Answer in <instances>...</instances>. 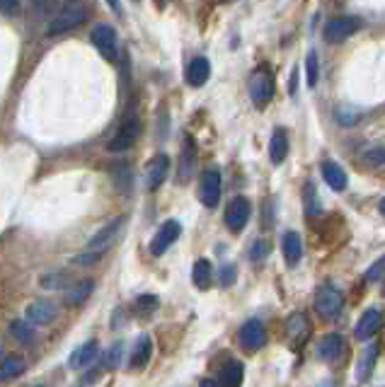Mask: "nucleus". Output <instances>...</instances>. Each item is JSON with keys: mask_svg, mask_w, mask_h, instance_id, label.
Wrapping results in <instances>:
<instances>
[{"mask_svg": "<svg viewBox=\"0 0 385 387\" xmlns=\"http://www.w3.org/2000/svg\"><path fill=\"white\" fill-rule=\"evenodd\" d=\"M88 20V8L81 3V0H71L61 8L56 15L48 17L46 22V34H63L71 32V29L81 27V24Z\"/></svg>", "mask_w": 385, "mask_h": 387, "instance_id": "nucleus-1", "label": "nucleus"}, {"mask_svg": "<svg viewBox=\"0 0 385 387\" xmlns=\"http://www.w3.org/2000/svg\"><path fill=\"white\" fill-rule=\"evenodd\" d=\"M90 41H93V46L109 63H117L119 61V34L112 24H95L93 32H90Z\"/></svg>", "mask_w": 385, "mask_h": 387, "instance_id": "nucleus-2", "label": "nucleus"}, {"mask_svg": "<svg viewBox=\"0 0 385 387\" xmlns=\"http://www.w3.org/2000/svg\"><path fill=\"white\" fill-rule=\"evenodd\" d=\"M138 136H140V121H138V116L131 112V114H126V119L119 124L117 133L112 136L107 148L112 153H124L128 148H133V143L138 140Z\"/></svg>", "mask_w": 385, "mask_h": 387, "instance_id": "nucleus-3", "label": "nucleus"}, {"mask_svg": "<svg viewBox=\"0 0 385 387\" xmlns=\"http://www.w3.org/2000/svg\"><path fill=\"white\" fill-rule=\"evenodd\" d=\"M274 76L269 68H257L252 76H250V97L257 107H267L274 97Z\"/></svg>", "mask_w": 385, "mask_h": 387, "instance_id": "nucleus-4", "label": "nucleus"}, {"mask_svg": "<svg viewBox=\"0 0 385 387\" xmlns=\"http://www.w3.org/2000/svg\"><path fill=\"white\" fill-rule=\"evenodd\" d=\"M124 223H126V218L119 216V218H114L112 223H107L100 232H95V237H90V242H88V252H95V254H105V252L121 237Z\"/></svg>", "mask_w": 385, "mask_h": 387, "instance_id": "nucleus-5", "label": "nucleus"}, {"mask_svg": "<svg viewBox=\"0 0 385 387\" xmlns=\"http://www.w3.org/2000/svg\"><path fill=\"white\" fill-rule=\"evenodd\" d=\"M361 29V20L359 17H334L325 24V41L327 44H339V41L349 39L351 34H356Z\"/></svg>", "mask_w": 385, "mask_h": 387, "instance_id": "nucleus-6", "label": "nucleus"}, {"mask_svg": "<svg viewBox=\"0 0 385 387\" xmlns=\"http://www.w3.org/2000/svg\"><path fill=\"white\" fill-rule=\"evenodd\" d=\"M199 199L206 208L218 206V201H221V172L218 170H206L204 175H201Z\"/></svg>", "mask_w": 385, "mask_h": 387, "instance_id": "nucleus-7", "label": "nucleus"}, {"mask_svg": "<svg viewBox=\"0 0 385 387\" xmlns=\"http://www.w3.org/2000/svg\"><path fill=\"white\" fill-rule=\"evenodd\" d=\"M250 213H252V206H250V201L245 199V196H237V199L230 201L228 208H225V216H223L228 230L230 232H240L247 225Z\"/></svg>", "mask_w": 385, "mask_h": 387, "instance_id": "nucleus-8", "label": "nucleus"}, {"mask_svg": "<svg viewBox=\"0 0 385 387\" xmlns=\"http://www.w3.org/2000/svg\"><path fill=\"white\" fill-rule=\"evenodd\" d=\"M180 235H182V225L177 223V220H168V223H163L160 230L155 232V237H153V242H150V254L153 257L165 254V252L177 242V237Z\"/></svg>", "mask_w": 385, "mask_h": 387, "instance_id": "nucleus-9", "label": "nucleus"}, {"mask_svg": "<svg viewBox=\"0 0 385 387\" xmlns=\"http://www.w3.org/2000/svg\"><path fill=\"white\" fill-rule=\"evenodd\" d=\"M265 341H267V331L260 319H247L240 327V346L245 351H257V349L265 346Z\"/></svg>", "mask_w": 385, "mask_h": 387, "instance_id": "nucleus-10", "label": "nucleus"}, {"mask_svg": "<svg viewBox=\"0 0 385 387\" xmlns=\"http://www.w3.org/2000/svg\"><path fill=\"white\" fill-rule=\"evenodd\" d=\"M339 308H342V293L337 291V288L325 286V288L317 291V296H315V312L317 315L332 317V315H337Z\"/></svg>", "mask_w": 385, "mask_h": 387, "instance_id": "nucleus-11", "label": "nucleus"}, {"mask_svg": "<svg viewBox=\"0 0 385 387\" xmlns=\"http://www.w3.org/2000/svg\"><path fill=\"white\" fill-rule=\"evenodd\" d=\"M168 172H170V158L168 155H155L145 167V187L148 192H155L160 189V184L168 180Z\"/></svg>", "mask_w": 385, "mask_h": 387, "instance_id": "nucleus-12", "label": "nucleus"}, {"mask_svg": "<svg viewBox=\"0 0 385 387\" xmlns=\"http://www.w3.org/2000/svg\"><path fill=\"white\" fill-rule=\"evenodd\" d=\"M58 310L56 305L51 303V300H34L32 305L27 308V312H24V317H27V322L32 324H39V327H44V324H51L53 319H56Z\"/></svg>", "mask_w": 385, "mask_h": 387, "instance_id": "nucleus-13", "label": "nucleus"}, {"mask_svg": "<svg viewBox=\"0 0 385 387\" xmlns=\"http://www.w3.org/2000/svg\"><path fill=\"white\" fill-rule=\"evenodd\" d=\"M381 324H383V312L381 310H378V308L366 310L361 315V319L356 322V327H354V336H356L359 341L371 339V336L381 329Z\"/></svg>", "mask_w": 385, "mask_h": 387, "instance_id": "nucleus-14", "label": "nucleus"}, {"mask_svg": "<svg viewBox=\"0 0 385 387\" xmlns=\"http://www.w3.org/2000/svg\"><path fill=\"white\" fill-rule=\"evenodd\" d=\"M153 356V341L148 334H140L136 344H133V351H131V358H128V366L133 368V371H140V368L148 366Z\"/></svg>", "mask_w": 385, "mask_h": 387, "instance_id": "nucleus-15", "label": "nucleus"}, {"mask_svg": "<svg viewBox=\"0 0 385 387\" xmlns=\"http://www.w3.org/2000/svg\"><path fill=\"white\" fill-rule=\"evenodd\" d=\"M209 78H211L209 58H204V56L192 58V63L187 66V83L192 85V88H201V85H206Z\"/></svg>", "mask_w": 385, "mask_h": 387, "instance_id": "nucleus-16", "label": "nucleus"}, {"mask_svg": "<svg viewBox=\"0 0 385 387\" xmlns=\"http://www.w3.org/2000/svg\"><path fill=\"white\" fill-rule=\"evenodd\" d=\"M342 354H344V339H342L339 334H327L325 339L320 341V346H317V356H320L325 363H334Z\"/></svg>", "mask_w": 385, "mask_h": 387, "instance_id": "nucleus-17", "label": "nucleus"}, {"mask_svg": "<svg viewBox=\"0 0 385 387\" xmlns=\"http://www.w3.org/2000/svg\"><path fill=\"white\" fill-rule=\"evenodd\" d=\"M281 252H284V259L289 267H296V264L301 262L303 242L301 237H298V232H286V235L281 237Z\"/></svg>", "mask_w": 385, "mask_h": 387, "instance_id": "nucleus-18", "label": "nucleus"}, {"mask_svg": "<svg viewBox=\"0 0 385 387\" xmlns=\"http://www.w3.org/2000/svg\"><path fill=\"white\" fill-rule=\"evenodd\" d=\"M322 180H325L334 192H344L346 184H349V180H346V172L342 170V165L332 162V160L322 162Z\"/></svg>", "mask_w": 385, "mask_h": 387, "instance_id": "nucleus-19", "label": "nucleus"}, {"mask_svg": "<svg viewBox=\"0 0 385 387\" xmlns=\"http://www.w3.org/2000/svg\"><path fill=\"white\" fill-rule=\"evenodd\" d=\"M378 351H381L378 344H371L369 349H364L361 358H359V363H356V380L359 383H366V380L371 378V373H374V368H376V361H378Z\"/></svg>", "mask_w": 385, "mask_h": 387, "instance_id": "nucleus-20", "label": "nucleus"}, {"mask_svg": "<svg viewBox=\"0 0 385 387\" xmlns=\"http://www.w3.org/2000/svg\"><path fill=\"white\" fill-rule=\"evenodd\" d=\"M24 371H27L24 358H20V356H5V358L0 361V383H12V380L20 378Z\"/></svg>", "mask_w": 385, "mask_h": 387, "instance_id": "nucleus-21", "label": "nucleus"}, {"mask_svg": "<svg viewBox=\"0 0 385 387\" xmlns=\"http://www.w3.org/2000/svg\"><path fill=\"white\" fill-rule=\"evenodd\" d=\"M97 354H100V346H97V341H85L81 349H76V351H73V356H71V368H73V371L88 368V366L97 358Z\"/></svg>", "mask_w": 385, "mask_h": 387, "instance_id": "nucleus-22", "label": "nucleus"}, {"mask_svg": "<svg viewBox=\"0 0 385 387\" xmlns=\"http://www.w3.org/2000/svg\"><path fill=\"white\" fill-rule=\"evenodd\" d=\"M286 155H289V136H286L284 128H277L272 140H269V158H272L274 165H281Z\"/></svg>", "mask_w": 385, "mask_h": 387, "instance_id": "nucleus-23", "label": "nucleus"}, {"mask_svg": "<svg viewBox=\"0 0 385 387\" xmlns=\"http://www.w3.org/2000/svg\"><path fill=\"white\" fill-rule=\"evenodd\" d=\"M192 281H194V286H197L199 291H206V288L211 286V281H213V267H211L209 259H199L197 264H194Z\"/></svg>", "mask_w": 385, "mask_h": 387, "instance_id": "nucleus-24", "label": "nucleus"}, {"mask_svg": "<svg viewBox=\"0 0 385 387\" xmlns=\"http://www.w3.org/2000/svg\"><path fill=\"white\" fill-rule=\"evenodd\" d=\"M242 378H245V368H242V363H237V361H233V363H228L221 371V387H240L242 385Z\"/></svg>", "mask_w": 385, "mask_h": 387, "instance_id": "nucleus-25", "label": "nucleus"}, {"mask_svg": "<svg viewBox=\"0 0 385 387\" xmlns=\"http://www.w3.org/2000/svg\"><path fill=\"white\" fill-rule=\"evenodd\" d=\"M95 291V286H93V281H81V284H76L68 291V303L71 305H83L85 300L90 298V293Z\"/></svg>", "mask_w": 385, "mask_h": 387, "instance_id": "nucleus-26", "label": "nucleus"}, {"mask_svg": "<svg viewBox=\"0 0 385 387\" xmlns=\"http://www.w3.org/2000/svg\"><path fill=\"white\" fill-rule=\"evenodd\" d=\"M192 172H194V143H192V138H187L185 153H182V165H180V182L189 180Z\"/></svg>", "mask_w": 385, "mask_h": 387, "instance_id": "nucleus-27", "label": "nucleus"}, {"mask_svg": "<svg viewBox=\"0 0 385 387\" xmlns=\"http://www.w3.org/2000/svg\"><path fill=\"white\" fill-rule=\"evenodd\" d=\"M10 331H12V336H15L17 341H22V344L34 341V329H32V324L24 322V319H15V322L10 324Z\"/></svg>", "mask_w": 385, "mask_h": 387, "instance_id": "nucleus-28", "label": "nucleus"}, {"mask_svg": "<svg viewBox=\"0 0 385 387\" xmlns=\"http://www.w3.org/2000/svg\"><path fill=\"white\" fill-rule=\"evenodd\" d=\"M317 78H320V61H317L315 51H310L308 58H305V83H308V88H315Z\"/></svg>", "mask_w": 385, "mask_h": 387, "instance_id": "nucleus-29", "label": "nucleus"}, {"mask_svg": "<svg viewBox=\"0 0 385 387\" xmlns=\"http://www.w3.org/2000/svg\"><path fill=\"white\" fill-rule=\"evenodd\" d=\"M112 177H114V182H117V187L121 189V192H128V187H131V170H128L126 162L114 165Z\"/></svg>", "mask_w": 385, "mask_h": 387, "instance_id": "nucleus-30", "label": "nucleus"}, {"mask_svg": "<svg viewBox=\"0 0 385 387\" xmlns=\"http://www.w3.org/2000/svg\"><path fill=\"white\" fill-rule=\"evenodd\" d=\"M121 354H124V344L117 341L109 346V351L105 354V368H109V371H114V368L121 366Z\"/></svg>", "mask_w": 385, "mask_h": 387, "instance_id": "nucleus-31", "label": "nucleus"}, {"mask_svg": "<svg viewBox=\"0 0 385 387\" xmlns=\"http://www.w3.org/2000/svg\"><path fill=\"white\" fill-rule=\"evenodd\" d=\"M63 0H34V8H36V12H39V15H56V12L63 8Z\"/></svg>", "mask_w": 385, "mask_h": 387, "instance_id": "nucleus-32", "label": "nucleus"}, {"mask_svg": "<svg viewBox=\"0 0 385 387\" xmlns=\"http://www.w3.org/2000/svg\"><path fill=\"white\" fill-rule=\"evenodd\" d=\"M364 165L366 167H381L385 165V148H371L364 153Z\"/></svg>", "mask_w": 385, "mask_h": 387, "instance_id": "nucleus-33", "label": "nucleus"}, {"mask_svg": "<svg viewBox=\"0 0 385 387\" xmlns=\"http://www.w3.org/2000/svg\"><path fill=\"white\" fill-rule=\"evenodd\" d=\"M305 211L310 213V216H315V213H320V206H317V196H315V187L313 184H305Z\"/></svg>", "mask_w": 385, "mask_h": 387, "instance_id": "nucleus-34", "label": "nucleus"}, {"mask_svg": "<svg viewBox=\"0 0 385 387\" xmlns=\"http://www.w3.org/2000/svg\"><path fill=\"white\" fill-rule=\"evenodd\" d=\"M39 284L44 288H63V286H68V281H66V276H61V274H48V276H41Z\"/></svg>", "mask_w": 385, "mask_h": 387, "instance_id": "nucleus-35", "label": "nucleus"}, {"mask_svg": "<svg viewBox=\"0 0 385 387\" xmlns=\"http://www.w3.org/2000/svg\"><path fill=\"white\" fill-rule=\"evenodd\" d=\"M136 305H138L140 312H153V310L158 308V298L150 296V293H145V296H140V298L136 300Z\"/></svg>", "mask_w": 385, "mask_h": 387, "instance_id": "nucleus-36", "label": "nucleus"}, {"mask_svg": "<svg viewBox=\"0 0 385 387\" xmlns=\"http://www.w3.org/2000/svg\"><path fill=\"white\" fill-rule=\"evenodd\" d=\"M383 276H385V257H383L381 262H376L374 267L366 272V281H371V284H374V281L383 279Z\"/></svg>", "mask_w": 385, "mask_h": 387, "instance_id": "nucleus-37", "label": "nucleus"}, {"mask_svg": "<svg viewBox=\"0 0 385 387\" xmlns=\"http://www.w3.org/2000/svg\"><path fill=\"white\" fill-rule=\"evenodd\" d=\"M337 121L344 126H354L359 121V114L356 112H349V109H337Z\"/></svg>", "mask_w": 385, "mask_h": 387, "instance_id": "nucleus-38", "label": "nucleus"}, {"mask_svg": "<svg viewBox=\"0 0 385 387\" xmlns=\"http://www.w3.org/2000/svg\"><path fill=\"white\" fill-rule=\"evenodd\" d=\"M235 284V267L233 264H228V267H223L221 269V286H233Z\"/></svg>", "mask_w": 385, "mask_h": 387, "instance_id": "nucleus-39", "label": "nucleus"}, {"mask_svg": "<svg viewBox=\"0 0 385 387\" xmlns=\"http://www.w3.org/2000/svg\"><path fill=\"white\" fill-rule=\"evenodd\" d=\"M0 12L3 15H17L20 12V0H0Z\"/></svg>", "mask_w": 385, "mask_h": 387, "instance_id": "nucleus-40", "label": "nucleus"}, {"mask_svg": "<svg viewBox=\"0 0 385 387\" xmlns=\"http://www.w3.org/2000/svg\"><path fill=\"white\" fill-rule=\"evenodd\" d=\"M265 254H267V242H265V239H257V242L252 244V249H250V257L257 262V259H262Z\"/></svg>", "mask_w": 385, "mask_h": 387, "instance_id": "nucleus-41", "label": "nucleus"}, {"mask_svg": "<svg viewBox=\"0 0 385 387\" xmlns=\"http://www.w3.org/2000/svg\"><path fill=\"white\" fill-rule=\"evenodd\" d=\"M102 254H95V252H85V254H78L73 264H95Z\"/></svg>", "mask_w": 385, "mask_h": 387, "instance_id": "nucleus-42", "label": "nucleus"}, {"mask_svg": "<svg viewBox=\"0 0 385 387\" xmlns=\"http://www.w3.org/2000/svg\"><path fill=\"white\" fill-rule=\"evenodd\" d=\"M201 387H221L216 383V380H204V383H201Z\"/></svg>", "mask_w": 385, "mask_h": 387, "instance_id": "nucleus-43", "label": "nucleus"}, {"mask_svg": "<svg viewBox=\"0 0 385 387\" xmlns=\"http://www.w3.org/2000/svg\"><path fill=\"white\" fill-rule=\"evenodd\" d=\"M378 208H381V213H383V216H385V199L381 201V206H378Z\"/></svg>", "mask_w": 385, "mask_h": 387, "instance_id": "nucleus-44", "label": "nucleus"}, {"mask_svg": "<svg viewBox=\"0 0 385 387\" xmlns=\"http://www.w3.org/2000/svg\"><path fill=\"white\" fill-rule=\"evenodd\" d=\"M155 3H158V5H165V0H155Z\"/></svg>", "mask_w": 385, "mask_h": 387, "instance_id": "nucleus-45", "label": "nucleus"}, {"mask_svg": "<svg viewBox=\"0 0 385 387\" xmlns=\"http://www.w3.org/2000/svg\"><path fill=\"white\" fill-rule=\"evenodd\" d=\"M223 3H228V0H223Z\"/></svg>", "mask_w": 385, "mask_h": 387, "instance_id": "nucleus-46", "label": "nucleus"}]
</instances>
